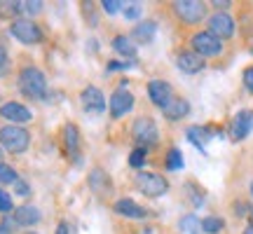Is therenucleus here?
<instances>
[{"instance_id": "nucleus-3", "label": "nucleus", "mask_w": 253, "mask_h": 234, "mask_svg": "<svg viewBox=\"0 0 253 234\" xmlns=\"http://www.w3.org/2000/svg\"><path fill=\"white\" fill-rule=\"evenodd\" d=\"M134 183H136V188H138V192H143L145 197H162V195H167V190H169L167 178L153 171H138Z\"/></svg>"}, {"instance_id": "nucleus-1", "label": "nucleus", "mask_w": 253, "mask_h": 234, "mask_svg": "<svg viewBox=\"0 0 253 234\" xmlns=\"http://www.w3.org/2000/svg\"><path fill=\"white\" fill-rule=\"evenodd\" d=\"M19 89L26 94L28 99H45L47 94V78L45 73L36 66H26L19 73Z\"/></svg>"}, {"instance_id": "nucleus-28", "label": "nucleus", "mask_w": 253, "mask_h": 234, "mask_svg": "<svg viewBox=\"0 0 253 234\" xmlns=\"http://www.w3.org/2000/svg\"><path fill=\"white\" fill-rule=\"evenodd\" d=\"M19 5V12H26V14H38L42 12V2L36 0V2H17Z\"/></svg>"}, {"instance_id": "nucleus-20", "label": "nucleus", "mask_w": 253, "mask_h": 234, "mask_svg": "<svg viewBox=\"0 0 253 234\" xmlns=\"http://www.w3.org/2000/svg\"><path fill=\"white\" fill-rule=\"evenodd\" d=\"M209 136H211V131H209V129H202V126H190L188 129V141L195 145V148H199L202 153H207Z\"/></svg>"}, {"instance_id": "nucleus-2", "label": "nucleus", "mask_w": 253, "mask_h": 234, "mask_svg": "<svg viewBox=\"0 0 253 234\" xmlns=\"http://www.w3.org/2000/svg\"><path fill=\"white\" fill-rule=\"evenodd\" d=\"M0 145L12 155H21L31 145V134L24 126H17V124L0 126Z\"/></svg>"}, {"instance_id": "nucleus-9", "label": "nucleus", "mask_w": 253, "mask_h": 234, "mask_svg": "<svg viewBox=\"0 0 253 234\" xmlns=\"http://www.w3.org/2000/svg\"><path fill=\"white\" fill-rule=\"evenodd\" d=\"M209 33H213L218 40L235 36V19L230 17L227 12H216L213 17L209 19Z\"/></svg>"}, {"instance_id": "nucleus-32", "label": "nucleus", "mask_w": 253, "mask_h": 234, "mask_svg": "<svg viewBox=\"0 0 253 234\" xmlns=\"http://www.w3.org/2000/svg\"><path fill=\"white\" fill-rule=\"evenodd\" d=\"M125 17L126 19H138V17H141V5H138V2H134V5H126V7H125Z\"/></svg>"}, {"instance_id": "nucleus-27", "label": "nucleus", "mask_w": 253, "mask_h": 234, "mask_svg": "<svg viewBox=\"0 0 253 234\" xmlns=\"http://www.w3.org/2000/svg\"><path fill=\"white\" fill-rule=\"evenodd\" d=\"M145 155H148V150L145 148H134L131 150V155H129V164L134 166V169H141L145 164Z\"/></svg>"}, {"instance_id": "nucleus-29", "label": "nucleus", "mask_w": 253, "mask_h": 234, "mask_svg": "<svg viewBox=\"0 0 253 234\" xmlns=\"http://www.w3.org/2000/svg\"><path fill=\"white\" fill-rule=\"evenodd\" d=\"M101 5L108 14H115V12H120V7H125V2H120V0H103Z\"/></svg>"}, {"instance_id": "nucleus-24", "label": "nucleus", "mask_w": 253, "mask_h": 234, "mask_svg": "<svg viewBox=\"0 0 253 234\" xmlns=\"http://www.w3.org/2000/svg\"><path fill=\"white\" fill-rule=\"evenodd\" d=\"M223 227H225L223 218L209 216V218H204V220H202V232H207V234H218Z\"/></svg>"}, {"instance_id": "nucleus-13", "label": "nucleus", "mask_w": 253, "mask_h": 234, "mask_svg": "<svg viewBox=\"0 0 253 234\" xmlns=\"http://www.w3.org/2000/svg\"><path fill=\"white\" fill-rule=\"evenodd\" d=\"M80 101L84 110H89V113H101V110H106V96H103V91L99 87H84L80 94Z\"/></svg>"}, {"instance_id": "nucleus-15", "label": "nucleus", "mask_w": 253, "mask_h": 234, "mask_svg": "<svg viewBox=\"0 0 253 234\" xmlns=\"http://www.w3.org/2000/svg\"><path fill=\"white\" fill-rule=\"evenodd\" d=\"M115 213L122 218H134V220H141V218L148 216V211L143 206H138L134 199H118L115 201Z\"/></svg>"}, {"instance_id": "nucleus-36", "label": "nucleus", "mask_w": 253, "mask_h": 234, "mask_svg": "<svg viewBox=\"0 0 253 234\" xmlns=\"http://www.w3.org/2000/svg\"><path fill=\"white\" fill-rule=\"evenodd\" d=\"M0 234H12V227H9V220H5V223L0 225Z\"/></svg>"}, {"instance_id": "nucleus-33", "label": "nucleus", "mask_w": 253, "mask_h": 234, "mask_svg": "<svg viewBox=\"0 0 253 234\" xmlns=\"http://www.w3.org/2000/svg\"><path fill=\"white\" fill-rule=\"evenodd\" d=\"M131 66H134L131 61H110L106 71H108V73H113V71H126V68H131Z\"/></svg>"}, {"instance_id": "nucleus-4", "label": "nucleus", "mask_w": 253, "mask_h": 234, "mask_svg": "<svg viewBox=\"0 0 253 234\" xmlns=\"http://www.w3.org/2000/svg\"><path fill=\"white\" fill-rule=\"evenodd\" d=\"M9 33L17 38L19 42H24V45H38L40 40H42V31L38 26L33 19H14L12 24H9Z\"/></svg>"}, {"instance_id": "nucleus-17", "label": "nucleus", "mask_w": 253, "mask_h": 234, "mask_svg": "<svg viewBox=\"0 0 253 234\" xmlns=\"http://www.w3.org/2000/svg\"><path fill=\"white\" fill-rule=\"evenodd\" d=\"M162 113H164V117H167V119L178 122V119H183V117L190 113V103L185 99H176V96H173V99L162 108Z\"/></svg>"}, {"instance_id": "nucleus-39", "label": "nucleus", "mask_w": 253, "mask_h": 234, "mask_svg": "<svg viewBox=\"0 0 253 234\" xmlns=\"http://www.w3.org/2000/svg\"><path fill=\"white\" fill-rule=\"evenodd\" d=\"M251 192H253V185H251Z\"/></svg>"}, {"instance_id": "nucleus-30", "label": "nucleus", "mask_w": 253, "mask_h": 234, "mask_svg": "<svg viewBox=\"0 0 253 234\" xmlns=\"http://www.w3.org/2000/svg\"><path fill=\"white\" fill-rule=\"evenodd\" d=\"M9 211H12V197L0 190V213H9Z\"/></svg>"}, {"instance_id": "nucleus-21", "label": "nucleus", "mask_w": 253, "mask_h": 234, "mask_svg": "<svg viewBox=\"0 0 253 234\" xmlns=\"http://www.w3.org/2000/svg\"><path fill=\"white\" fill-rule=\"evenodd\" d=\"M113 49L118 52V54H125V56H134L136 54V45L131 42V38L126 36H118L113 40Z\"/></svg>"}, {"instance_id": "nucleus-25", "label": "nucleus", "mask_w": 253, "mask_h": 234, "mask_svg": "<svg viewBox=\"0 0 253 234\" xmlns=\"http://www.w3.org/2000/svg\"><path fill=\"white\" fill-rule=\"evenodd\" d=\"M167 169L169 171H181L183 169V155L178 148H171L169 155H167Z\"/></svg>"}, {"instance_id": "nucleus-18", "label": "nucleus", "mask_w": 253, "mask_h": 234, "mask_svg": "<svg viewBox=\"0 0 253 234\" xmlns=\"http://www.w3.org/2000/svg\"><path fill=\"white\" fill-rule=\"evenodd\" d=\"M63 145H66L68 155H73L75 159L80 157V131H78V126L75 124L63 126Z\"/></svg>"}, {"instance_id": "nucleus-23", "label": "nucleus", "mask_w": 253, "mask_h": 234, "mask_svg": "<svg viewBox=\"0 0 253 234\" xmlns=\"http://www.w3.org/2000/svg\"><path fill=\"white\" fill-rule=\"evenodd\" d=\"M178 225H181V230H183L185 234H199V232H202V220H199L195 213H188V216H183Z\"/></svg>"}, {"instance_id": "nucleus-16", "label": "nucleus", "mask_w": 253, "mask_h": 234, "mask_svg": "<svg viewBox=\"0 0 253 234\" xmlns=\"http://www.w3.org/2000/svg\"><path fill=\"white\" fill-rule=\"evenodd\" d=\"M176 63H178V68H181L183 73H188V75H195V73L204 71V59L199 54H195V52H183V54H178Z\"/></svg>"}, {"instance_id": "nucleus-11", "label": "nucleus", "mask_w": 253, "mask_h": 234, "mask_svg": "<svg viewBox=\"0 0 253 234\" xmlns=\"http://www.w3.org/2000/svg\"><path fill=\"white\" fill-rule=\"evenodd\" d=\"M148 96H150V101H153L157 108H164V106L173 99V89H171V84H169V82L150 80L148 82Z\"/></svg>"}, {"instance_id": "nucleus-12", "label": "nucleus", "mask_w": 253, "mask_h": 234, "mask_svg": "<svg viewBox=\"0 0 253 234\" xmlns=\"http://www.w3.org/2000/svg\"><path fill=\"white\" fill-rule=\"evenodd\" d=\"M251 131H253V110H242V113H237V117L232 119V126H230L232 141H244Z\"/></svg>"}, {"instance_id": "nucleus-19", "label": "nucleus", "mask_w": 253, "mask_h": 234, "mask_svg": "<svg viewBox=\"0 0 253 234\" xmlns=\"http://www.w3.org/2000/svg\"><path fill=\"white\" fill-rule=\"evenodd\" d=\"M155 33H157V24L155 21H143V24H138L134 28L131 38H134L136 42H141V45H148V42L155 40Z\"/></svg>"}, {"instance_id": "nucleus-31", "label": "nucleus", "mask_w": 253, "mask_h": 234, "mask_svg": "<svg viewBox=\"0 0 253 234\" xmlns=\"http://www.w3.org/2000/svg\"><path fill=\"white\" fill-rule=\"evenodd\" d=\"M9 68V56H7V49L0 45V75H5Z\"/></svg>"}, {"instance_id": "nucleus-22", "label": "nucleus", "mask_w": 253, "mask_h": 234, "mask_svg": "<svg viewBox=\"0 0 253 234\" xmlns=\"http://www.w3.org/2000/svg\"><path fill=\"white\" fill-rule=\"evenodd\" d=\"M89 185H91V190L94 192H106V190H110V180L103 176V171L101 169H94L91 171V176H89Z\"/></svg>"}, {"instance_id": "nucleus-37", "label": "nucleus", "mask_w": 253, "mask_h": 234, "mask_svg": "<svg viewBox=\"0 0 253 234\" xmlns=\"http://www.w3.org/2000/svg\"><path fill=\"white\" fill-rule=\"evenodd\" d=\"M246 234H253V220H251V225L246 227Z\"/></svg>"}, {"instance_id": "nucleus-35", "label": "nucleus", "mask_w": 253, "mask_h": 234, "mask_svg": "<svg viewBox=\"0 0 253 234\" xmlns=\"http://www.w3.org/2000/svg\"><path fill=\"white\" fill-rule=\"evenodd\" d=\"M54 234H71V232H68V223H59Z\"/></svg>"}, {"instance_id": "nucleus-5", "label": "nucleus", "mask_w": 253, "mask_h": 234, "mask_svg": "<svg viewBox=\"0 0 253 234\" xmlns=\"http://www.w3.org/2000/svg\"><path fill=\"white\" fill-rule=\"evenodd\" d=\"M131 134H134V141L138 143V148H150V145H157L160 141V131H157V124L150 117H138L131 126Z\"/></svg>"}, {"instance_id": "nucleus-14", "label": "nucleus", "mask_w": 253, "mask_h": 234, "mask_svg": "<svg viewBox=\"0 0 253 234\" xmlns=\"http://www.w3.org/2000/svg\"><path fill=\"white\" fill-rule=\"evenodd\" d=\"M42 220V213H40V208L33 206V204H24V206H19L14 211V223L21 227H33L38 225Z\"/></svg>"}, {"instance_id": "nucleus-6", "label": "nucleus", "mask_w": 253, "mask_h": 234, "mask_svg": "<svg viewBox=\"0 0 253 234\" xmlns=\"http://www.w3.org/2000/svg\"><path fill=\"white\" fill-rule=\"evenodd\" d=\"M190 45H192V52L199 54L202 59H207V56H218L223 52V40H218L213 33H209V31H199L192 36L190 40Z\"/></svg>"}, {"instance_id": "nucleus-8", "label": "nucleus", "mask_w": 253, "mask_h": 234, "mask_svg": "<svg viewBox=\"0 0 253 234\" xmlns=\"http://www.w3.org/2000/svg\"><path fill=\"white\" fill-rule=\"evenodd\" d=\"M108 108H110V117L120 119V117H125L129 110L134 108V96L126 89H115L108 99Z\"/></svg>"}, {"instance_id": "nucleus-34", "label": "nucleus", "mask_w": 253, "mask_h": 234, "mask_svg": "<svg viewBox=\"0 0 253 234\" xmlns=\"http://www.w3.org/2000/svg\"><path fill=\"white\" fill-rule=\"evenodd\" d=\"M14 192H17L19 197H28V195H31V188H28L24 180H17V183H14Z\"/></svg>"}, {"instance_id": "nucleus-7", "label": "nucleus", "mask_w": 253, "mask_h": 234, "mask_svg": "<svg viewBox=\"0 0 253 234\" xmlns=\"http://www.w3.org/2000/svg\"><path fill=\"white\" fill-rule=\"evenodd\" d=\"M173 12L183 24H199L207 14V5L199 0H178L173 2Z\"/></svg>"}, {"instance_id": "nucleus-10", "label": "nucleus", "mask_w": 253, "mask_h": 234, "mask_svg": "<svg viewBox=\"0 0 253 234\" xmlns=\"http://www.w3.org/2000/svg\"><path fill=\"white\" fill-rule=\"evenodd\" d=\"M0 117L2 119H7L9 124H26L33 119V113L26 108V106H21V103H14V101H9V103H2L0 106Z\"/></svg>"}, {"instance_id": "nucleus-26", "label": "nucleus", "mask_w": 253, "mask_h": 234, "mask_svg": "<svg viewBox=\"0 0 253 234\" xmlns=\"http://www.w3.org/2000/svg\"><path fill=\"white\" fill-rule=\"evenodd\" d=\"M19 180V176H17V171L12 169V166H7V164H0V185H14Z\"/></svg>"}, {"instance_id": "nucleus-38", "label": "nucleus", "mask_w": 253, "mask_h": 234, "mask_svg": "<svg viewBox=\"0 0 253 234\" xmlns=\"http://www.w3.org/2000/svg\"><path fill=\"white\" fill-rule=\"evenodd\" d=\"M0 164H2V150H0Z\"/></svg>"}]
</instances>
